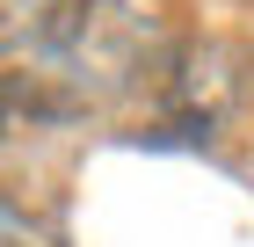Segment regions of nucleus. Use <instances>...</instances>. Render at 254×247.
Segmentation results:
<instances>
[{
    "label": "nucleus",
    "instance_id": "1",
    "mask_svg": "<svg viewBox=\"0 0 254 247\" xmlns=\"http://www.w3.org/2000/svg\"><path fill=\"white\" fill-rule=\"evenodd\" d=\"M182 44V0H65L59 22L29 44V109L37 116H80L102 102L160 95Z\"/></svg>",
    "mask_w": 254,
    "mask_h": 247
},
{
    "label": "nucleus",
    "instance_id": "2",
    "mask_svg": "<svg viewBox=\"0 0 254 247\" xmlns=\"http://www.w3.org/2000/svg\"><path fill=\"white\" fill-rule=\"evenodd\" d=\"M247 102H254V44L233 37V29H203V37L182 44V58H175V73L160 80L153 109H160V124L175 138L203 146V138H218Z\"/></svg>",
    "mask_w": 254,
    "mask_h": 247
}]
</instances>
